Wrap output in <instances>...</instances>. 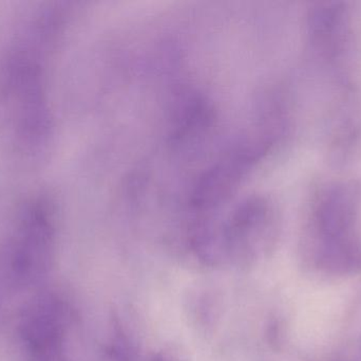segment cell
<instances>
[{
    "label": "cell",
    "instance_id": "cell-6",
    "mask_svg": "<svg viewBox=\"0 0 361 361\" xmlns=\"http://www.w3.org/2000/svg\"><path fill=\"white\" fill-rule=\"evenodd\" d=\"M333 361H361V336L348 345Z\"/></svg>",
    "mask_w": 361,
    "mask_h": 361
},
{
    "label": "cell",
    "instance_id": "cell-2",
    "mask_svg": "<svg viewBox=\"0 0 361 361\" xmlns=\"http://www.w3.org/2000/svg\"><path fill=\"white\" fill-rule=\"evenodd\" d=\"M352 187H331L312 218V261L324 273L351 275L361 269L358 196Z\"/></svg>",
    "mask_w": 361,
    "mask_h": 361
},
{
    "label": "cell",
    "instance_id": "cell-4",
    "mask_svg": "<svg viewBox=\"0 0 361 361\" xmlns=\"http://www.w3.org/2000/svg\"><path fill=\"white\" fill-rule=\"evenodd\" d=\"M68 326V311L59 299L44 296L23 311L18 333L34 361L61 360Z\"/></svg>",
    "mask_w": 361,
    "mask_h": 361
},
{
    "label": "cell",
    "instance_id": "cell-8",
    "mask_svg": "<svg viewBox=\"0 0 361 361\" xmlns=\"http://www.w3.org/2000/svg\"><path fill=\"white\" fill-rule=\"evenodd\" d=\"M52 361H61V360H52Z\"/></svg>",
    "mask_w": 361,
    "mask_h": 361
},
{
    "label": "cell",
    "instance_id": "cell-1",
    "mask_svg": "<svg viewBox=\"0 0 361 361\" xmlns=\"http://www.w3.org/2000/svg\"><path fill=\"white\" fill-rule=\"evenodd\" d=\"M44 16L17 42L6 65V95L14 129L23 143L39 144L50 126L44 88V50L53 21Z\"/></svg>",
    "mask_w": 361,
    "mask_h": 361
},
{
    "label": "cell",
    "instance_id": "cell-3",
    "mask_svg": "<svg viewBox=\"0 0 361 361\" xmlns=\"http://www.w3.org/2000/svg\"><path fill=\"white\" fill-rule=\"evenodd\" d=\"M54 246L52 210L47 201H33L21 212L8 248V268L15 283L34 285L46 277Z\"/></svg>",
    "mask_w": 361,
    "mask_h": 361
},
{
    "label": "cell",
    "instance_id": "cell-7",
    "mask_svg": "<svg viewBox=\"0 0 361 361\" xmlns=\"http://www.w3.org/2000/svg\"><path fill=\"white\" fill-rule=\"evenodd\" d=\"M152 361H173L171 358L166 357V356L161 355V354H157L154 357L152 358Z\"/></svg>",
    "mask_w": 361,
    "mask_h": 361
},
{
    "label": "cell",
    "instance_id": "cell-5",
    "mask_svg": "<svg viewBox=\"0 0 361 361\" xmlns=\"http://www.w3.org/2000/svg\"><path fill=\"white\" fill-rule=\"evenodd\" d=\"M107 355L109 361H133V350L128 337L118 326H114Z\"/></svg>",
    "mask_w": 361,
    "mask_h": 361
}]
</instances>
